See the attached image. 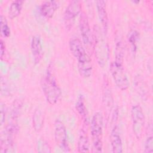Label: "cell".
I'll use <instances>...</instances> for the list:
<instances>
[{
    "label": "cell",
    "instance_id": "cell-25",
    "mask_svg": "<svg viewBox=\"0 0 153 153\" xmlns=\"http://www.w3.org/2000/svg\"><path fill=\"white\" fill-rule=\"evenodd\" d=\"M22 106V103H21L20 101L17 100L15 102H14V104L13 105V108L11 109V116L13 120L17 118V117H19L21 111Z\"/></svg>",
    "mask_w": 153,
    "mask_h": 153
},
{
    "label": "cell",
    "instance_id": "cell-19",
    "mask_svg": "<svg viewBox=\"0 0 153 153\" xmlns=\"http://www.w3.org/2000/svg\"><path fill=\"white\" fill-rule=\"evenodd\" d=\"M44 121V116L42 111L37 108L34 111L33 115V127L36 131H39L41 130Z\"/></svg>",
    "mask_w": 153,
    "mask_h": 153
},
{
    "label": "cell",
    "instance_id": "cell-24",
    "mask_svg": "<svg viewBox=\"0 0 153 153\" xmlns=\"http://www.w3.org/2000/svg\"><path fill=\"white\" fill-rule=\"evenodd\" d=\"M37 150L38 152L49 153L51 152L50 145L44 140H39L37 143Z\"/></svg>",
    "mask_w": 153,
    "mask_h": 153
},
{
    "label": "cell",
    "instance_id": "cell-15",
    "mask_svg": "<svg viewBox=\"0 0 153 153\" xmlns=\"http://www.w3.org/2000/svg\"><path fill=\"white\" fill-rule=\"evenodd\" d=\"M69 47L71 54L76 59L87 53L82 42L78 38H73L70 39Z\"/></svg>",
    "mask_w": 153,
    "mask_h": 153
},
{
    "label": "cell",
    "instance_id": "cell-8",
    "mask_svg": "<svg viewBox=\"0 0 153 153\" xmlns=\"http://www.w3.org/2000/svg\"><path fill=\"white\" fill-rule=\"evenodd\" d=\"M81 10V4L80 1L74 0L71 1L68 4L64 13V23L66 28L70 29L75 22L76 17L79 14Z\"/></svg>",
    "mask_w": 153,
    "mask_h": 153
},
{
    "label": "cell",
    "instance_id": "cell-21",
    "mask_svg": "<svg viewBox=\"0 0 153 153\" xmlns=\"http://www.w3.org/2000/svg\"><path fill=\"white\" fill-rule=\"evenodd\" d=\"M115 60H114L116 63L123 65L124 62V47L123 42L121 40L116 41L115 48Z\"/></svg>",
    "mask_w": 153,
    "mask_h": 153
},
{
    "label": "cell",
    "instance_id": "cell-28",
    "mask_svg": "<svg viewBox=\"0 0 153 153\" xmlns=\"http://www.w3.org/2000/svg\"><path fill=\"white\" fill-rule=\"evenodd\" d=\"M1 48H0V54H1V59H2L5 55V44L4 43L3 41L1 39Z\"/></svg>",
    "mask_w": 153,
    "mask_h": 153
},
{
    "label": "cell",
    "instance_id": "cell-11",
    "mask_svg": "<svg viewBox=\"0 0 153 153\" xmlns=\"http://www.w3.org/2000/svg\"><path fill=\"white\" fill-rule=\"evenodd\" d=\"M110 142L112 152L114 153L123 152V142L119 127L115 124L110 134Z\"/></svg>",
    "mask_w": 153,
    "mask_h": 153
},
{
    "label": "cell",
    "instance_id": "cell-27",
    "mask_svg": "<svg viewBox=\"0 0 153 153\" xmlns=\"http://www.w3.org/2000/svg\"><path fill=\"white\" fill-rule=\"evenodd\" d=\"M5 114H6V110L5 107L3 105H1V125L2 126L5 118Z\"/></svg>",
    "mask_w": 153,
    "mask_h": 153
},
{
    "label": "cell",
    "instance_id": "cell-9",
    "mask_svg": "<svg viewBox=\"0 0 153 153\" xmlns=\"http://www.w3.org/2000/svg\"><path fill=\"white\" fill-rule=\"evenodd\" d=\"M78 69L81 76L83 78H89L92 74V64L91 60L89 55L86 53L78 59Z\"/></svg>",
    "mask_w": 153,
    "mask_h": 153
},
{
    "label": "cell",
    "instance_id": "cell-10",
    "mask_svg": "<svg viewBox=\"0 0 153 153\" xmlns=\"http://www.w3.org/2000/svg\"><path fill=\"white\" fill-rule=\"evenodd\" d=\"M30 49L34 63L38 64L43 56V48L41 38L39 35H35L31 40Z\"/></svg>",
    "mask_w": 153,
    "mask_h": 153
},
{
    "label": "cell",
    "instance_id": "cell-26",
    "mask_svg": "<svg viewBox=\"0 0 153 153\" xmlns=\"http://www.w3.org/2000/svg\"><path fill=\"white\" fill-rule=\"evenodd\" d=\"M152 133H150V135L148 136L145 140L144 144V152L145 153H152L153 152V137Z\"/></svg>",
    "mask_w": 153,
    "mask_h": 153
},
{
    "label": "cell",
    "instance_id": "cell-1",
    "mask_svg": "<svg viewBox=\"0 0 153 153\" xmlns=\"http://www.w3.org/2000/svg\"><path fill=\"white\" fill-rule=\"evenodd\" d=\"M41 87L47 102L51 105L56 104L61 97L62 91L53 73V66L50 64L41 81Z\"/></svg>",
    "mask_w": 153,
    "mask_h": 153
},
{
    "label": "cell",
    "instance_id": "cell-4",
    "mask_svg": "<svg viewBox=\"0 0 153 153\" xmlns=\"http://www.w3.org/2000/svg\"><path fill=\"white\" fill-rule=\"evenodd\" d=\"M131 118L133 133L139 140L142 137L145 127V115L140 105H134L131 107Z\"/></svg>",
    "mask_w": 153,
    "mask_h": 153
},
{
    "label": "cell",
    "instance_id": "cell-13",
    "mask_svg": "<svg viewBox=\"0 0 153 153\" xmlns=\"http://www.w3.org/2000/svg\"><path fill=\"white\" fill-rule=\"evenodd\" d=\"M96 8L99 19L104 32H106L108 26V17L106 10V2L103 0L96 1Z\"/></svg>",
    "mask_w": 153,
    "mask_h": 153
},
{
    "label": "cell",
    "instance_id": "cell-2",
    "mask_svg": "<svg viewBox=\"0 0 153 153\" xmlns=\"http://www.w3.org/2000/svg\"><path fill=\"white\" fill-rule=\"evenodd\" d=\"M103 117L100 112H96L92 117L90 123V132L93 151L102 152L103 149Z\"/></svg>",
    "mask_w": 153,
    "mask_h": 153
},
{
    "label": "cell",
    "instance_id": "cell-23",
    "mask_svg": "<svg viewBox=\"0 0 153 153\" xmlns=\"http://www.w3.org/2000/svg\"><path fill=\"white\" fill-rule=\"evenodd\" d=\"M139 34L136 30H131L128 35V42L130 43L132 51L134 53L137 48V44L139 41Z\"/></svg>",
    "mask_w": 153,
    "mask_h": 153
},
{
    "label": "cell",
    "instance_id": "cell-16",
    "mask_svg": "<svg viewBox=\"0 0 153 153\" xmlns=\"http://www.w3.org/2000/svg\"><path fill=\"white\" fill-rule=\"evenodd\" d=\"M77 149L79 152H88L90 149V142L87 132L84 129L81 130L78 140Z\"/></svg>",
    "mask_w": 153,
    "mask_h": 153
},
{
    "label": "cell",
    "instance_id": "cell-3",
    "mask_svg": "<svg viewBox=\"0 0 153 153\" xmlns=\"http://www.w3.org/2000/svg\"><path fill=\"white\" fill-rule=\"evenodd\" d=\"M19 127L14 121L8 124L1 134V152L7 153L13 148L14 138L19 131Z\"/></svg>",
    "mask_w": 153,
    "mask_h": 153
},
{
    "label": "cell",
    "instance_id": "cell-7",
    "mask_svg": "<svg viewBox=\"0 0 153 153\" xmlns=\"http://www.w3.org/2000/svg\"><path fill=\"white\" fill-rule=\"evenodd\" d=\"M79 26L83 45L88 49L91 50L94 46V37L91 31L87 16L84 13L81 14Z\"/></svg>",
    "mask_w": 153,
    "mask_h": 153
},
{
    "label": "cell",
    "instance_id": "cell-22",
    "mask_svg": "<svg viewBox=\"0 0 153 153\" xmlns=\"http://www.w3.org/2000/svg\"><path fill=\"white\" fill-rule=\"evenodd\" d=\"M0 27L1 35L6 38L9 37L11 33L10 28L8 25V23L5 17L2 14L1 15L0 17Z\"/></svg>",
    "mask_w": 153,
    "mask_h": 153
},
{
    "label": "cell",
    "instance_id": "cell-20",
    "mask_svg": "<svg viewBox=\"0 0 153 153\" xmlns=\"http://www.w3.org/2000/svg\"><path fill=\"white\" fill-rule=\"evenodd\" d=\"M103 102L105 108L107 109V111H111L112 107L113 99L112 97V94L111 90L108 87L107 84H105L104 90H103Z\"/></svg>",
    "mask_w": 153,
    "mask_h": 153
},
{
    "label": "cell",
    "instance_id": "cell-14",
    "mask_svg": "<svg viewBox=\"0 0 153 153\" xmlns=\"http://www.w3.org/2000/svg\"><path fill=\"white\" fill-rule=\"evenodd\" d=\"M58 8V2L56 1H47L43 2L39 8L42 16L47 19H51Z\"/></svg>",
    "mask_w": 153,
    "mask_h": 153
},
{
    "label": "cell",
    "instance_id": "cell-6",
    "mask_svg": "<svg viewBox=\"0 0 153 153\" xmlns=\"http://www.w3.org/2000/svg\"><path fill=\"white\" fill-rule=\"evenodd\" d=\"M54 139L58 146L65 152H69L70 148L68 140V135L64 123L59 119L54 122Z\"/></svg>",
    "mask_w": 153,
    "mask_h": 153
},
{
    "label": "cell",
    "instance_id": "cell-18",
    "mask_svg": "<svg viewBox=\"0 0 153 153\" xmlns=\"http://www.w3.org/2000/svg\"><path fill=\"white\" fill-rule=\"evenodd\" d=\"M75 109L84 123H87V111L85 105L84 97L82 95H79V96L78 97L75 103Z\"/></svg>",
    "mask_w": 153,
    "mask_h": 153
},
{
    "label": "cell",
    "instance_id": "cell-17",
    "mask_svg": "<svg viewBox=\"0 0 153 153\" xmlns=\"http://www.w3.org/2000/svg\"><path fill=\"white\" fill-rule=\"evenodd\" d=\"M23 4V1L16 0L13 1L8 8V17L11 19H13L19 16L22 11Z\"/></svg>",
    "mask_w": 153,
    "mask_h": 153
},
{
    "label": "cell",
    "instance_id": "cell-12",
    "mask_svg": "<svg viewBox=\"0 0 153 153\" xmlns=\"http://www.w3.org/2000/svg\"><path fill=\"white\" fill-rule=\"evenodd\" d=\"M94 45H95L96 54L98 63L100 66L103 67L105 65L106 59L108 58L106 54H108L106 51L107 48L106 47V44L102 39H97L96 41L95 40Z\"/></svg>",
    "mask_w": 153,
    "mask_h": 153
},
{
    "label": "cell",
    "instance_id": "cell-5",
    "mask_svg": "<svg viewBox=\"0 0 153 153\" xmlns=\"http://www.w3.org/2000/svg\"><path fill=\"white\" fill-rule=\"evenodd\" d=\"M109 71L117 87L121 90H126L130 84L123 65L117 63L115 61L112 62L110 64Z\"/></svg>",
    "mask_w": 153,
    "mask_h": 153
}]
</instances>
